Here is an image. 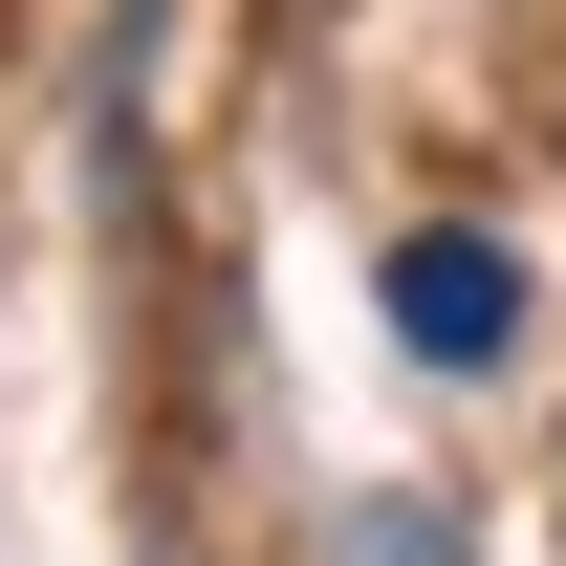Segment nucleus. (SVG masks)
<instances>
[{
	"instance_id": "1",
	"label": "nucleus",
	"mask_w": 566,
	"mask_h": 566,
	"mask_svg": "<svg viewBox=\"0 0 566 566\" xmlns=\"http://www.w3.org/2000/svg\"><path fill=\"white\" fill-rule=\"evenodd\" d=\"M392 349L415 370H501L523 349V262H501L480 218H415V240H392Z\"/></svg>"
}]
</instances>
